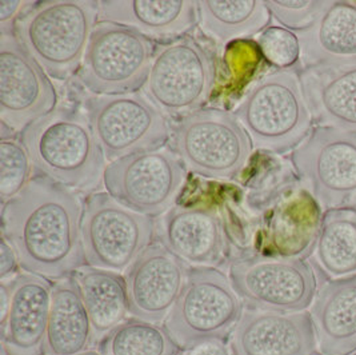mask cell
Instances as JSON below:
<instances>
[{"mask_svg": "<svg viewBox=\"0 0 356 355\" xmlns=\"http://www.w3.org/2000/svg\"><path fill=\"white\" fill-rule=\"evenodd\" d=\"M159 242L187 267H216L229 253L225 218L209 205H175L156 223Z\"/></svg>", "mask_w": 356, "mask_h": 355, "instance_id": "cell-16", "label": "cell"}, {"mask_svg": "<svg viewBox=\"0 0 356 355\" xmlns=\"http://www.w3.org/2000/svg\"><path fill=\"white\" fill-rule=\"evenodd\" d=\"M20 263L17 257V250L3 234H1V244H0V282H10L19 273Z\"/></svg>", "mask_w": 356, "mask_h": 355, "instance_id": "cell-32", "label": "cell"}, {"mask_svg": "<svg viewBox=\"0 0 356 355\" xmlns=\"http://www.w3.org/2000/svg\"><path fill=\"white\" fill-rule=\"evenodd\" d=\"M188 267L161 242L151 243L126 271L131 317L165 322L186 283Z\"/></svg>", "mask_w": 356, "mask_h": 355, "instance_id": "cell-17", "label": "cell"}, {"mask_svg": "<svg viewBox=\"0 0 356 355\" xmlns=\"http://www.w3.org/2000/svg\"><path fill=\"white\" fill-rule=\"evenodd\" d=\"M102 355H178V345L161 323L130 317L99 342Z\"/></svg>", "mask_w": 356, "mask_h": 355, "instance_id": "cell-28", "label": "cell"}, {"mask_svg": "<svg viewBox=\"0 0 356 355\" xmlns=\"http://www.w3.org/2000/svg\"><path fill=\"white\" fill-rule=\"evenodd\" d=\"M314 265L327 278L356 275V210L324 212L323 225L314 250Z\"/></svg>", "mask_w": 356, "mask_h": 355, "instance_id": "cell-27", "label": "cell"}, {"mask_svg": "<svg viewBox=\"0 0 356 355\" xmlns=\"http://www.w3.org/2000/svg\"><path fill=\"white\" fill-rule=\"evenodd\" d=\"M324 211L300 183L280 195L259 218L255 254L273 258L306 259L314 254Z\"/></svg>", "mask_w": 356, "mask_h": 355, "instance_id": "cell-15", "label": "cell"}, {"mask_svg": "<svg viewBox=\"0 0 356 355\" xmlns=\"http://www.w3.org/2000/svg\"><path fill=\"white\" fill-rule=\"evenodd\" d=\"M56 102L44 70L14 33H0V120L20 134L54 111Z\"/></svg>", "mask_w": 356, "mask_h": 355, "instance_id": "cell-14", "label": "cell"}, {"mask_svg": "<svg viewBox=\"0 0 356 355\" xmlns=\"http://www.w3.org/2000/svg\"><path fill=\"white\" fill-rule=\"evenodd\" d=\"M20 141L35 175L79 191L97 189L104 178L106 157L79 110L55 109L23 129Z\"/></svg>", "mask_w": 356, "mask_h": 355, "instance_id": "cell-2", "label": "cell"}, {"mask_svg": "<svg viewBox=\"0 0 356 355\" xmlns=\"http://www.w3.org/2000/svg\"><path fill=\"white\" fill-rule=\"evenodd\" d=\"M234 115L260 151L284 155L314 129L298 68L275 70L252 83Z\"/></svg>", "mask_w": 356, "mask_h": 355, "instance_id": "cell-4", "label": "cell"}, {"mask_svg": "<svg viewBox=\"0 0 356 355\" xmlns=\"http://www.w3.org/2000/svg\"><path fill=\"white\" fill-rule=\"evenodd\" d=\"M11 285V308L0 327L1 345L10 355H44L52 287L40 275L20 273Z\"/></svg>", "mask_w": 356, "mask_h": 355, "instance_id": "cell-19", "label": "cell"}, {"mask_svg": "<svg viewBox=\"0 0 356 355\" xmlns=\"http://www.w3.org/2000/svg\"><path fill=\"white\" fill-rule=\"evenodd\" d=\"M156 49L131 29L99 22L91 33L78 81L94 95L138 93L146 84Z\"/></svg>", "mask_w": 356, "mask_h": 355, "instance_id": "cell-9", "label": "cell"}, {"mask_svg": "<svg viewBox=\"0 0 356 355\" xmlns=\"http://www.w3.org/2000/svg\"><path fill=\"white\" fill-rule=\"evenodd\" d=\"M33 1H0V33H14V24Z\"/></svg>", "mask_w": 356, "mask_h": 355, "instance_id": "cell-33", "label": "cell"}, {"mask_svg": "<svg viewBox=\"0 0 356 355\" xmlns=\"http://www.w3.org/2000/svg\"><path fill=\"white\" fill-rule=\"evenodd\" d=\"M187 168L174 150L136 152L107 164L106 193L131 210L162 216L175 206L186 184Z\"/></svg>", "mask_w": 356, "mask_h": 355, "instance_id": "cell-13", "label": "cell"}, {"mask_svg": "<svg viewBox=\"0 0 356 355\" xmlns=\"http://www.w3.org/2000/svg\"><path fill=\"white\" fill-rule=\"evenodd\" d=\"M197 13L202 33L219 45L260 35L273 17L266 1L255 0L197 1Z\"/></svg>", "mask_w": 356, "mask_h": 355, "instance_id": "cell-26", "label": "cell"}, {"mask_svg": "<svg viewBox=\"0 0 356 355\" xmlns=\"http://www.w3.org/2000/svg\"><path fill=\"white\" fill-rule=\"evenodd\" d=\"M172 147L187 171L215 180L236 179L248 166L252 142L234 113L202 109L183 116Z\"/></svg>", "mask_w": 356, "mask_h": 355, "instance_id": "cell-5", "label": "cell"}, {"mask_svg": "<svg viewBox=\"0 0 356 355\" xmlns=\"http://www.w3.org/2000/svg\"><path fill=\"white\" fill-rule=\"evenodd\" d=\"M97 339L81 291L72 276L52 287L44 355H78L90 352Z\"/></svg>", "mask_w": 356, "mask_h": 355, "instance_id": "cell-24", "label": "cell"}, {"mask_svg": "<svg viewBox=\"0 0 356 355\" xmlns=\"http://www.w3.org/2000/svg\"><path fill=\"white\" fill-rule=\"evenodd\" d=\"M299 70L318 65H356V3L331 1L302 33Z\"/></svg>", "mask_w": 356, "mask_h": 355, "instance_id": "cell-23", "label": "cell"}, {"mask_svg": "<svg viewBox=\"0 0 356 355\" xmlns=\"http://www.w3.org/2000/svg\"><path fill=\"white\" fill-rule=\"evenodd\" d=\"M215 81L212 52L187 35L156 49L143 94L163 113L183 118L200 110Z\"/></svg>", "mask_w": 356, "mask_h": 355, "instance_id": "cell-7", "label": "cell"}, {"mask_svg": "<svg viewBox=\"0 0 356 355\" xmlns=\"http://www.w3.org/2000/svg\"><path fill=\"white\" fill-rule=\"evenodd\" d=\"M79 195L36 175L1 206V234L15 247L22 270L60 281L86 265Z\"/></svg>", "mask_w": 356, "mask_h": 355, "instance_id": "cell-1", "label": "cell"}, {"mask_svg": "<svg viewBox=\"0 0 356 355\" xmlns=\"http://www.w3.org/2000/svg\"><path fill=\"white\" fill-rule=\"evenodd\" d=\"M314 125L356 132V65L299 70Z\"/></svg>", "mask_w": 356, "mask_h": 355, "instance_id": "cell-21", "label": "cell"}, {"mask_svg": "<svg viewBox=\"0 0 356 355\" xmlns=\"http://www.w3.org/2000/svg\"><path fill=\"white\" fill-rule=\"evenodd\" d=\"M228 276L245 307L252 310L306 311L318 292L314 266L303 259L243 255L231 262Z\"/></svg>", "mask_w": 356, "mask_h": 355, "instance_id": "cell-12", "label": "cell"}, {"mask_svg": "<svg viewBox=\"0 0 356 355\" xmlns=\"http://www.w3.org/2000/svg\"><path fill=\"white\" fill-rule=\"evenodd\" d=\"M11 297L10 282H0V327L7 322L11 308Z\"/></svg>", "mask_w": 356, "mask_h": 355, "instance_id": "cell-35", "label": "cell"}, {"mask_svg": "<svg viewBox=\"0 0 356 355\" xmlns=\"http://www.w3.org/2000/svg\"><path fill=\"white\" fill-rule=\"evenodd\" d=\"M300 184L324 212L356 210V132L315 126L291 154Z\"/></svg>", "mask_w": 356, "mask_h": 355, "instance_id": "cell-10", "label": "cell"}, {"mask_svg": "<svg viewBox=\"0 0 356 355\" xmlns=\"http://www.w3.org/2000/svg\"><path fill=\"white\" fill-rule=\"evenodd\" d=\"M86 115L106 161L162 148L170 138L164 113L143 93L94 95L86 102Z\"/></svg>", "mask_w": 356, "mask_h": 355, "instance_id": "cell-11", "label": "cell"}, {"mask_svg": "<svg viewBox=\"0 0 356 355\" xmlns=\"http://www.w3.org/2000/svg\"><path fill=\"white\" fill-rule=\"evenodd\" d=\"M231 347L234 355H312L316 347L314 323L307 311L277 313L244 310Z\"/></svg>", "mask_w": 356, "mask_h": 355, "instance_id": "cell-18", "label": "cell"}, {"mask_svg": "<svg viewBox=\"0 0 356 355\" xmlns=\"http://www.w3.org/2000/svg\"><path fill=\"white\" fill-rule=\"evenodd\" d=\"M33 163L22 141L0 142V200L1 206L14 199L33 179Z\"/></svg>", "mask_w": 356, "mask_h": 355, "instance_id": "cell-29", "label": "cell"}, {"mask_svg": "<svg viewBox=\"0 0 356 355\" xmlns=\"http://www.w3.org/2000/svg\"><path fill=\"white\" fill-rule=\"evenodd\" d=\"M331 1H266L271 17L280 27L302 33L322 15Z\"/></svg>", "mask_w": 356, "mask_h": 355, "instance_id": "cell-31", "label": "cell"}, {"mask_svg": "<svg viewBox=\"0 0 356 355\" xmlns=\"http://www.w3.org/2000/svg\"><path fill=\"white\" fill-rule=\"evenodd\" d=\"M257 45L263 58L277 70H299L302 51L296 33L279 26L267 27L260 33Z\"/></svg>", "mask_w": 356, "mask_h": 355, "instance_id": "cell-30", "label": "cell"}, {"mask_svg": "<svg viewBox=\"0 0 356 355\" xmlns=\"http://www.w3.org/2000/svg\"><path fill=\"white\" fill-rule=\"evenodd\" d=\"M309 315L321 354H353L356 350V275L324 282L309 307Z\"/></svg>", "mask_w": 356, "mask_h": 355, "instance_id": "cell-22", "label": "cell"}, {"mask_svg": "<svg viewBox=\"0 0 356 355\" xmlns=\"http://www.w3.org/2000/svg\"><path fill=\"white\" fill-rule=\"evenodd\" d=\"M243 305L225 273L216 267H188L164 327L183 350L211 339H226L241 321Z\"/></svg>", "mask_w": 356, "mask_h": 355, "instance_id": "cell-6", "label": "cell"}, {"mask_svg": "<svg viewBox=\"0 0 356 355\" xmlns=\"http://www.w3.org/2000/svg\"><path fill=\"white\" fill-rule=\"evenodd\" d=\"M0 355H10V353L7 352V349L1 345V353H0Z\"/></svg>", "mask_w": 356, "mask_h": 355, "instance_id": "cell-37", "label": "cell"}, {"mask_svg": "<svg viewBox=\"0 0 356 355\" xmlns=\"http://www.w3.org/2000/svg\"><path fill=\"white\" fill-rule=\"evenodd\" d=\"M97 20L124 26L151 42L168 45L187 36L199 24L197 1H99Z\"/></svg>", "mask_w": 356, "mask_h": 355, "instance_id": "cell-20", "label": "cell"}, {"mask_svg": "<svg viewBox=\"0 0 356 355\" xmlns=\"http://www.w3.org/2000/svg\"><path fill=\"white\" fill-rule=\"evenodd\" d=\"M155 231L152 216L131 210L108 193H94L83 203L81 242L88 266L126 273Z\"/></svg>", "mask_w": 356, "mask_h": 355, "instance_id": "cell-8", "label": "cell"}, {"mask_svg": "<svg viewBox=\"0 0 356 355\" xmlns=\"http://www.w3.org/2000/svg\"><path fill=\"white\" fill-rule=\"evenodd\" d=\"M180 355H234V352L225 339H211L183 350Z\"/></svg>", "mask_w": 356, "mask_h": 355, "instance_id": "cell-34", "label": "cell"}, {"mask_svg": "<svg viewBox=\"0 0 356 355\" xmlns=\"http://www.w3.org/2000/svg\"><path fill=\"white\" fill-rule=\"evenodd\" d=\"M78 355H102L100 353H97V352H86V353H83V354H78Z\"/></svg>", "mask_w": 356, "mask_h": 355, "instance_id": "cell-36", "label": "cell"}, {"mask_svg": "<svg viewBox=\"0 0 356 355\" xmlns=\"http://www.w3.org/2000/svg\"><path fill=\"white\" fill-rule=\"evenodd\" d=\"M81 291L92 323L97 343L130 314L124 276L115 271L84 265L71 275Z\"/></svg>", "mask_w": 356, "mask_h": 355, "instance_id": "cell-25", "label": "cell"}, {"mask_svg": "<svg viewBox=\"0 0 356 355\" xmlns=\"http://www.w3.org/2000/svg\"><path fill=\"white\" fill-rule=\"evenodd\" d=\"M350 355H356V350H355V352H354V353H353V354H350Z\"/></svg>", "mask_w": 356, "mask_h": 355, "instance_id": "cell-38", "label": "cell"}, {"mask_svg": "<svg viewBox=\"0 0 356 355\" xmlns=\"http://www.w3.org/2000/svg\"><path fill=\"white\" fill-rule=\"evenodd\" d=\"M99 1H33L14 24V35L44 72L68 81L81 68L97 26Z\"/></svg>", "mask_w": 356, "mask_h": 355, "instance_id": "cell-3", "label": "cell"}]
</instances>
